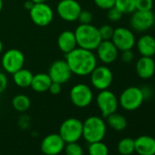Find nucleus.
Segmentation results:
<instances>
[{
    "label": "nucleus",
    "mask_w": 155,
    "mask_h": 155,
    "mask_svg": "<svg viewBox=\"0 0 155 155\" xmlns=\"http://www.w3.org/2000/svg\"><path fill=\"white\" fill-rule=\"evenodd\" d=\"M82 8L77 0H60L56 7L58 16L66 22L78 21Z\"/></svg>",
    "instance_id": "nucleus-11"
},
{
    "label": "nucleus",
    "mask_w": 155,
    "mask_h": 155,
    "mask_svg": "<svg viewBox=\"0 0 155 155\" xmlns=\"http://www.w3.org/2000/svg\"><path fill=\"white\" fill-rule=\"evenodd\" d=\"M34 4H39V3H46L47 0H31Z\"/></svg>",
    "instance_id": "nucleus-39"
},
{
    "label": "nucleus",
    "mask_w": 155,
    "mask_h": 155,
    "mask_svg": "<svg viewBox=\"0 0 155 155\" xmlns=\"http://www.w3.org/2000/svg\"><path fill=\"white\" fill-rule=\"evenodd\" d=\"M92 87L99 91L108 90L113 82L111 69L106 65L97 66L90 75Z\"/></svg>",
    "instance_id": "nucleus-8"
},
{
    "label": "nucleus",
    "mask_w": 155,
    "mask_h": 155,
    "mask_svg": "<svg viewBox=\"0 0 155 155\" xmlns=\"http://www.w3.org/2000/svg\"><path fill=\"white\" fill-rule=\"evenodd\" d=\"M106 119H107L108 125L112 130H114L116 131H121V130H125L127 127L126 118L120 113L114 112V113L109 115L108 117H106Z\"/></svg>",
    "instance_id": "nucleus-24"
},
{
    "label": "nucleus",
    "mask_w": 155,
    "mask_h": 155,
    "mask_svg": "<svg viewBox=\"0 0 155 155\" xmlns=\"http://www.w3.org/2000/svg\"><path fill=\"white\" fill-rule=\"evenodd\" d=\"M3 9V0H0V13H1Z\"/></svg>",
    "instance_id": "nucleus-41"
},
{
    "label": "nucleus",
    "mask_w": 155,
    "mask_h": 155,
    "mask_svg": "<svg viewBox=\"0 0 155 155\" xmlns=\"http://www.w3.org/2000/svg\"><path fill=\"white\" fill-rule=\"evenodd\" d=\"M26 62L24 53L18 48H10L2 53L1 66L8 74H14L16 71L24 68Z\"/></svg>",
    "instance_id": "nucleus-6"
},
{
    "label": "nucleus",
    "mask_w": 155,
    "mask_h": 155,
    "mask_svg": "<svg viewBox=\"0 0 155 155\" xmlns=\"http://www.w3.org/2000/svg\"><path fill=\"white\" fill-rule=\"evenodd\" d=\"M97 106L102 115L106 118L117 111L119 107V99L109 89L101 91L96 97Z\"/></svg>",
    "instance_id": "nucleus-10"
},
{
    "label": "nucleus",
    "mask_w": 155,
    "mask_h": 155,
    "mask_svg": "<svg viewBox=\"0 0 155 155\" xmlns=\"http://www.w3.org/2000/svg\"><path fill=\"white\" fill-rule=\"evenodd\" d=\"M29 17L36 26L44 28L52 23L54 19V10L47 2L34 4L29 10Z\"/></svg>",
    "instance_id": "nucleus-9"
},
{
    "label": "nucleus",
    "mask_w": 155,
    "mask_h": 155,
    "mask_svg": "<svg viewBox=\"0 0 155 155\" xmlns=\"http://www.w3.org/2000/svg\"><path fill=\"white\" fill-rule=\"evenodd\" d=\"M118 151L121 155H130L135 151L134 140L131 138H123L118 143Z\"/></svg>",
    "instance_id": "nucleus-25"
},
{
    "label": "nucleus",
    "mask_w": 155,
    "mask_h": 155,
    "mask_svg": "<svg viewBox=\"0 0 155 155\" xmlns=\"http://www.w3.org/2000/svg\"><path fill=\"white\" fill-rule=\"evenodd\" d=\"M65 144L58 133H51L42 140L40 150L45 155H58L64 150Z\"/></svg>",
    "instance_id": "nucleus-16"
},
{
    "label": "nucleus",
    "mask_w": 155,
    "mask_h": 155,
    "mask_svg": "<svg viewBox=\"0 0 155 155\" xmlns=\"http://www.w3.org/2000/svg\"><path fill=\"white\" fill-rule=\"evenodd\" d=\"M140 90L142 91L144 100H147V99H149V98L151 97V95H152V90H151V88L150 86L143 85L142 87H140Z\"/></svg>",
    "instance_id": "nucleus-37"
},
{
    "label": "nucleus",
    "mask_w": 155,
    "mask_h": 155,
    "mask_svg": "<svg viewBox=\"0 0 155 155\" xmlns=\"http://www.w3.org/2000/svg\"><path fill=\"white\" fill-rule=\"evenodd\" d=\"M120 58L123 62L125 63H130L133 60L134 58V54L132 52L131 49H128V50H123L121 51V55H120Z\"/></svg>",
    "instance_id": "nucleus-35"
},
{
    "label": "nucleus",
    "mask_w": 155,
    "mask_h": 155,
    "mask_svg": "<svg viewBox=\"0 0 155 155\" xmlns=\"http://www.w3.org/2000/svg\"><path fill=\"white\" fill-rule=\"evenodd\" d=\"M94 94L92 89L85 83H77L69 91V99L71 103L78 108H86L93 101Z\"/></svg>",
    "instance_id": "nucleus-5"
},
{
    "label": "nucleus",
    "mask_w": 155,
    "mask_h": 155,
    "mask_svg": "<svg viewBox=\"0 0 155 155\" xmlns=\"http://www.w3.org/2000/svg\"><path fill=\"white\" fill-rule=\"evenodd\" d=\"M106 130V122L99 116L88 117L82 122V137L88 143L102 140Z\"/></svg>",
    "instance_id": "nucleus-3"
},
{
    "label": "nucleus",
    "mask_w": 155,
    "mask_h": 155,
    "mask_svg": "<svg viewBox=\"0 0 155 155\" xmlns=\"http://www.w3.org/2000/svg\"><path fill=\"white\" fill-rule=\"evenodd\" d=\"M78 47L94 51L102 41L99 28L92 24H80L75 30Z\"/></svg>",
    "instance_id": "nucleus-2"
},
{
    "label": "nucleus",
    "mask_w": 155,
    "mask_h": 155,
    "mask_svg": "<svg viewBox=\"0 0 155 155\" xmlns=\"http://www.w3.org/2000/svg\"><path fill=\"white\" fill-rule=\"evenodd\" d=\"M144 97L140 87H128L126 88L119 97V105L128 111L136 110L139 109L144 101Z\"/></svg>",
    "instance_id": "nucleus-4"
},
{
    "label": "nucleus",
    "mask_w": 155,
    "mask_h": 155,
    "mask_svg": "<svg viewBox=\"0 0 155 155\" xmlns=\"http://www.w3.org/2000/svg\"><path fill=\"white\" fill-rule=\"evenodd\" d=\"M48 74L53 82L61 85L68 82L73 75L65 59H57L52 62L48 68Z\"/></svg>",
    "instance_id": "nucleus-12"
},
{
    "label": "nucleus",
    "mask_w": 155,
    "mask_h": 155,
    "mask_svg": "<svg viewBox=\"0 0 155 155\" xmlns=\"http://www.w3.org/2000/svg\"><path fill=\"white\" fill-rule=\"evenodd\" d=\"M138 52L142 57H153L155 56V38L150 35L141 36L137 43Z\"/></svg>",
    "instance_id": "nucleus-20"
},
{
    "label": "nucleus",
    "mask_w": 155,
    "mask_h": 155,
    "mask_svg": "<svg viewBox=\"0 0 155 155\" xmlns=\"http://www.w3.org/2000/svg\"><path fill=\"white\" fill-rule=\"evenodd\" d=\"M114 7L122 14H131L136 10L134 0H115Z\"/></svg>",
    "instance_id": "nucleus-26"
},
{
    "label": "nucleus",
    "mask_w": 155,
    "mask_h": 155,
    "mask_svg": "<svg viewBox=\"0 0 155 155\" xmlns=\"http://www.w3.org/2000/svg\"><path fill=\"white\" fill-rule=\"evenodd\" d=\"M155 16L151 10L150 11H140L135 10L131 13L130 17V28L132 30L142 33L149 30L154 25Z\"/></svg>",
    "instance_id": "nucleus-13"
},
{
    "label": "nucleus",
    "mask_w": 155,
    "mask_h": 155,
    "mask_svg": "<svg viewBox=\"0 0 155 155\" xmlns=\"http://www.w3.org/2000/svg\"><path fill=\"white\" fill-rule=\"evenodd\" d=\"M136 73L142 80H149L155 73V60L151 57H140L136 62Z\"/></svg>",
    "instance_id": "nucleus-17"
},
{
    "label": "nucleus",
    "mask_w": 155,
    "mask_h": 155,
    "mask_svg": "<svg viewBox=\"0 0 155 155\" xmlns=\"http://www.w3.org/2000/svg\"><path fill=\"white\" fill-rule=\"evenodd\" d=\"M61 84H59V83H57V82H53L52 81V83L50 84V86H49V88H48V92L50 93V94H52V95H58L60 92H61Z\"/></svg>",
    "instance_id": "nucleus-36"
},
{
    "label": "nucleus",
    "mask_w": 155,
    "mask_h": 155,
    "mask_svg": "<svg viewBox=\"0 0 155 155\" xmlns=\"http://www.w3.org/2000/svg\"><path fill=\"white\" fill-rule=\"evenodd\" d=\"M107 11H108L107 18L110 22H118L121 19V18L123 16V14L116 7H113V8L108 9Z\"/></svg>",
    "instance_id": "nucleus-31"
},
{
    "label": "nucleus",
    "mask_w": 155,
    "mask_h": 155,
    "mask_svg": "<svg viewBox=\"0 0 155 155\" xmlns=\"http://www.w3.org/2000/svg\"><path fill=\"white\" fill-rule=\"evenodd\" d=\"M8 86V78L6 72L0 71V94L3 93Z\"/></svg>",
    "instance_id": "nucleus-34"
},
{
    "label": "nucleus",
    "mask_w": 155,
    "mask_h": 155,
    "mask_svg": "<svg viewBox=\"0 0 155 155\" xmlns=\"http://www.w3.org/2000/svg\"><path fill=\"white\" fill-rule=\"evenodd\" d=\"M23 6H24V8H25L27 10H28V11H29V10L32 8V7L34 6V3L31 1V0H27V1H25V2H24Z\"/></svg>",
    "instance_id": "nucleus-38"
},
{
    "label": "nucleus",
    "mask_w": 155,
    "mask_h": 155,
    "mask_svg": "<svg viewBox=\"0 0 155 155\" xmlns=\"http://www.w3.org/2000/svg\"><path fill=\"white\" fill-rule=\"evenodd\" d=\"M154 24H155V20H154Z\"/></svg>",
    "instance_id": "nucleus-43"
},
{
    "label": "nucleus",
    "mask_w": 155,
    "mask_h": 155,
    "mask_svg": "<svg viewBox=\"0 0 155 155\" xmlns=\"http://www.w3.org/2000/svg\"><path fill=\"white\" fill-rule=\"evenodd\" d=\"M95 51L97 58L104 65L113 63L119 57V49L111 40H102Z\"/></svg>",
    "instance_id": "nucleus-15"
},
{
    "label": "nucleus",
    "mask_w": 155,
    "mask_h": 155,
    "mask_svg": "<svg viewBox=\"0 0 155 155\" xmlns=\"http://www.w3.org/2000/svg\"><path fill=\"white\" fill-rule=\"evenodd\" d=\"M99 32L101 35V38L102 40H111V38L113 36L114 28L110 25H103L99 28Z\"/></svg>",
    "instance_id": "nucleus-30"
},
{
    "label": "nucleus",
    "mask_w": 155,
    "mask_h": 155,
    "mask_svg": "<svg viewBox=\"0 0 155 155\" xmlns=\"http://www.w3.org/2000/svg\"><path fill=\"white\" fill-rule=\"evenodd\" d=\"M111 41L119 49V51L132 49L136 44V38L132 30L124 27L114 28Z\"/></svg>",
    "instance_id": "nucleus-14"
},
{
    "label": "nucleus",
    "mask_w": 155,
    "mask_h": 155,
    "mask_svg": "<svg viewBox=\"0 0 155 155\" xmlns=\"http://www.w3.org/2000/svg\"><path fill=\"white\" fill-rule=\"evenodd\" d=\"M52 83V81L48 73L40 72L37 73L33 76L32 82L30 85V88L38 93H43L48 91V88L50 84Z\"/></svg>",
    "instance_id": "nucleus-21"
},
{
    "label": "nucleus",
    "mask_w": 155,
    "mask_h": 155,
    "mask_svg": "<svg viewBox=\"0 0 155 155\" xmlns=\"http://www.w3.org/2000/svg\"><path fill=\"white\" fill-rule=\"evenodd\" d=\"M57 45L59 50L63 52L65 55L75 49L78 47V44L74 31L68 29L63 30L58 37Z\"/></svg>",
    "instance_id": "nucleus-18"
},
{
    "label": "nucleus",
    "mask_w": 155,
    "mask_h": 155,
    "mask_svg": "<svg viewBox=\"0 0 155 155\" xmlns=\"http://www.w3.org/2000/svg\"><path fill=\"white\" fill-rule=\"evenodd\" d=\"M65 154L66 155H83V148L78 141L68 142L65 144Z\"/></svg>",
    "instance_id": "nucleus-28"
},
{
    "label": "nucleus",
    "mask_w": 155,
    "mask_h": 155,
    "mask_svg": "<svg viewBox=\"0 0 155 155\" xmlns=\"http://www.w3.org/2000/svg\"><path fill=\"white\" fill-rule=\"evenodd\" d=\"M58 134L66 143L78 141L82 137V121L77 118L66 119L59 127Z\"/></svg>",
    "instance_id": "nucleus-7"
},
{
    "label": "nucleus",
    "mask_w": 155,
    "mask_h": 155,
    "mask_svg": "<svg viewBox=\"0 0 155 155\" xmlns=\"http://www.w3.org/2000/svg\"><path fill=\"white\" fill-rule=\"evenodd\" d=\"M89 154L90 155H109L108 146L101 141H96L90 143L89 146Z\"/></svg>",
    "instance_id": "nucleus-27"
},
{
    "label": "nucleus",
    "mask_w": 155,
    "mask_h": 155,
    "mask_svg": "<svg viewBox=\"0 0 155 155\" xmlns=\"http://www.w3.org/2000/svg\"><path fill=\"white\" fill-rule=\"evenodd\" d=\"M135 9L140 11H150L154 7L153 0H134Z\"/></svg>",
    "instance_id": "nucleus-29"
},
{
    "label": "nucleus",
    "mask_w": 155,
    "mask_h": 155,
    "mask_svg": "<svg viewBox=\"0 0 155 155\" xmlns=\"http://www.w3.org/2000/svg\"><path fill=\"white\" fill-rule=\"evenodd\" d=\"M94 4L102 10H108L114 7L115 0H93Z\"/></svg>",
    "instance_id": "nucleus-33"
},
{
    "label": "nucleus",
    "mask_w": 155,
    "mask_h": 155,
    "mask_svg": "<svg viewBox=\"0 0 155 155\" xmlns=\"http://www.w3.org/2000/svg\"><path fill=\"white\" fill-rule=\"evenodd\" d=\"M154 6H155V1H154Z\"/></svg>",
    "instance_id": "nucleus-42"
},
{
    "label": "nucleus",
    "mask_w": 155,
    "mask_h": 155,
    "mask_svg": "<svg viewBox=\"0 0 155 155\" xmlns=\"http://www.w3.org/2000/svg\"><path fill=\"white\" fill-rule=\"evenodd\" d=\"M135 151L139 155H155V139L149 135H141L134 140Z\"/></svg>",
    "instance_id": "nucleus-19"
},
{
    "label": "nucleus",
    "mask_w": 155,
    "mask_h": 155,
    "mask_svg": "<svg viewBox=\"0 0 155 155\" xmlns=\"http://www.w3.org/2000/svg\"><path fill=\"white\" fill-rule=\"evenodd\" d=\"M93 20V15L89 10H81L80 16L78 18V21L80 24H91Z\"/></svg>",
    "instance_id": "nucleus-32"
},
{
    "label": "nucleus",
    "mask_w": 155,
    "mask_h": 155,
    "mask_svg": "<svg viewBox=\"0 0 155 155\" xmlns=\"http://www.w3.org/2000/svg\"><path fill=\"white\" fill-rule=\"evenodd\" d=\"M12 107L14 110H16L18 112H26L27 110H29L31 106V101L30 98L23 93L18 94L13 97L12 101H11Z\"/></svg>",
    "instance_id": "nucleus-23"
},
{
    "label": "nucleus",
    "mask_w": 155,
    "mask_h": 155,
    "mask_svg": "<svg viewBox=\"0 0 155 155\" xmlns=\"http://www.w3.org/2000/svg\"><path fill=\"white\" fill-rule=\"evenodd\" d=\"M72 74L79 77L90 76L92 70L98 66V58L92 50L77 47L65 56Z\"/></svg>",
    "instance_id": "nucleus-1"
},
{
    "label": "nucleus",
    "mask_w": 155,
    "mask_h": 155,
    "mask_svg": "<svg viewBox=\"0 0 155 155\" xmlns=\"http://www.w3.org/2000/svg\"><path fill=\"white\" fill-rule=\"evenodd\" d=\"M33 76L34 74L29 69L22 68L12 74V79L16 86L21 89H27L30 88Z\"/></svg>",
    "instance_id": "nucleus-22"
},
{
    "label": "nucleus",
    "mask_w": 155,
    "mask_h": 155,
    "mask_svg": "<svg viewBox=\"0 0 155 155\" xmlns=\"http://www.w3.org/2000/svg\"><path fill=\"white\" fill-rule=\"evenodd\" d=\"M3 48H4V45H3L2 40L0 39V56H1V54L3 53Z\"/></svg>",
    "instance_id": "nucleus-40"
}]
</instances>
